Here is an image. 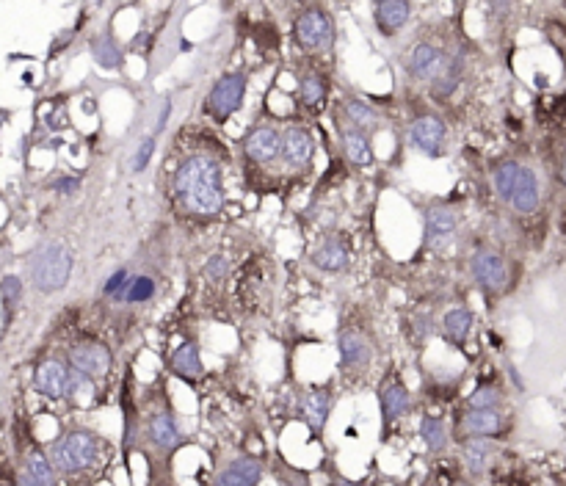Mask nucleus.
I'll use <instances>...</instances> for the list:
<instances>
[{"label":"nucleus","instance_id":"nucleus-31","mask_svg":"<svg viewBox=\"0 0 566 486\" xmlns=\"http://www.w3.org/2000/svg\"><path fill=\"white\" fill-rule=\"evenodd\" d=\"M92 53L94 61H97L100 67H105V70H122V64H125V56H122V50H119V45L114 42V36H100L92 45Z\"/></svg>","mask_w":566,"mask_h":486},{"label":"nucleus","instance_id":"nucleus-27","mask_svg":"<svg viewBox=\"0 0 566 486\" xmlns=\"http://www.w3.org/2000/svg\"><path fill=\"white\" fill-rule=\"evenodd\" d=\"M340 147H343V155L351 166H359L365 169L373 163V147H370V139L365 133H359L354 128H343L340 130Z\"/></svg>","mask_w":566,"mask_h":486},{"label":"nucleus","instance_id":"nucleus-4","mask_svg":"<svg viewBox=\"0 0 566 486\" xmlns=\"http://www.w3.org/2000/svg\"><path fill=\"white\" fill-rule=\"evenodd\" d=\"M293 39L301 50H329L337 39V23L332 14L321 6H310L296 17L293 23Z\"/></svg>","mask_w":566,"mask_h":486},{"label":"nucleus","instance_id":"nucleus-33","mask_svg":"<svg viewBox=\"0 0 566 486\" xmlns=\"http://www.w3.org/2000/svg\"><path fill=\"white\" fill-rule=\"evenodd\" d=\"M25 473H31L42 486H56V467L45 453L34 451L25 459Z\"/></svg>","mask_w":566,"mask_h":486},{"label":"nucleus","instance_id":"nucleus-26","mask_svg":"<svg viewBox=\"0 0 566 486\" xmlns=\"http://www.w3.org/2000/svg\"><path fill=\"white\" fill-rule=\"evenodd\" d=\"M539 199H542V191H539V177L533 169H522L520 183H517V191H514V199H511V208L522 213V216H531L539 210Z\"/></svg>","mask_w":566,"mask_h":486},{"label":"nucleus","instance_id":"nucleus-12","mask_svg":"<svg viewBox=\"0 0 566 486\" xmlns=\"http://www.w3.org/2000/svg\"><path fill=\"white\" fill-rule=\"evenodd\" d=\"M379 406H382L384 431L398 426V423L409 415V409H412V395H409V387H406L404 379H401L398 373H390V379L382 384V390H379Z\"/></svg>","mask_w":566,"mask_h":486},{"label":"nucleus","instance_id":"nucleus-15","mask_svg":"<svg viewBox=\"0 0 566 486\" xmlns=\"http://www.w3.org/2000/svg\"><path fill=\"white\" fill-rule=\"evenodd\" d=\"M279 158L288 169H307L315 158V139L307 128L293 125V128L282 130V147H279Z\"/></svg>","mask_w":566,"mask_h":486},{"label":"nucleus","instance_id":"nucleus-38","mask_svg":"<svg viewBox=\"0 0 566 486\" xmlns=\"http://www.w3.org/2000/svg\"><path fill=\"white\" fill-rule=\"evenodd\" d=\"M155 147H158L155 136H147V139L141 141L139 152H136V158H133V169H136V172H144V169L150 166L152 155H155Z\"/></svg>","mask_w":566,"mask_h":486},{"label":"nucleus","instance_id":"nucleus-23","mask_svg":"<svg viewBox=\"0 0 566 486\" xmlns=\"http://www.w3.org/2000/svg\"><path fill=\"white\" fill-rule=\"evenodd\" d=\"M343 119H346L348 128L359 130V133H365V136H376L379 130H382V114L373 108V105H368L365 100H346V105H343Z\"/></svg>","mask_w":566,"mask_h":486},{"label":"nucleus","instance_id":"nucleus-37","mask_svg":"<svg viewBox=\"0 0 566 486\" xmlns=\"http://www.w3.org/2000/svg\"><path fill=\"white\" fill-rule=\"evenodd\" d=\"M205 277H208L210 285H224L227 277H230V260L224 255H213L205 266Z\"/></svg>","mask_w":566,"mask_h":486},{"label":"nucleus","instance_id":"nucleus-9","mask_svg":"<svg viewBox=\"0 0 566 486\" xmlns=\"http://www.w3.org/2000/svg\"><path fill=\"white\" fill-rule=\"evenodd\" d=\"M448 61H451V53H445L442 47L431 45V42H420V45L409 50L406 72H409L412 81L434 86L439 81V75L448 67Z\"/></svg>","mask_w":566,"mask_h":486},{"label":"nucleus","instance_id":"nucleus-3","mask_svg":"<svg viewBox=\"0 0 566 486\" xmlns=\"http://www.w3.org/2000/svg\"><path fill=\"white\" fill-rule=\"evenodd\" d=\"M72 274V252L64 243H42L31 255V277L42 293H56Z\"/></svg>","mask_w":566,"mask_h":486},{"label":"nucleus","instance_id":"nucleus-1","mask_svg":"<svg viewBox=\"0 0 566 486\" xmlns=\"http://www.w3.org/2000/svg\"><path fill=\"white\" fill-rule=\"evenodd\" d=\"M174 197L199 216H213L224 205V169L210 155H188L172 177Z\"/></svg>","mask_w":566,"mask_h":486},{"label":"nucleus","instance_id":"nucleus-21","mask_svg":"<svg viewBox=\"0 0 566 486\" xmlns=\"http://www.w3.org/2000/svg\"><path fill=\"white\" fill-rule=\"evenodd\" d=\"M169 371H172L177 379H183V382L188 384L199 382V379L205 376V362H202V354H199V346L194 340L180 343V346L169 354Z\"/></svg>","mask_w":566,"mask_h":486},{"label":"nucleus","instance_id":"nucleus-11","mask_svg":"<svg viewBox=\"0 0 566 486\" xmlns=\"http://www.w3.org/2000/svg\"><path fill=\"white\" fill-rule=\"evenodd\" d=\"M409 141L426 158H442L448 152V125L434 114L417 116L409 125Z\"/></svg>","mask_w":566,"mask_h":486},{"label":"nucleus","instance_id":"nucleus-35","mask_svg":"<svg viewBox=\"0 0 566 486\" xmlns=\"http://www.w3.org/2000/svg\"><path fill=\"white\" fill-rule=\"evenodd\" d=\"M130 282H133V277H130L128 268H119V271H114L111 277L105 279L103 293H105V296H111V299H116V301H125Z\"/></svg>","mask_w":566,"mask_h":486},{"label":"nucleus","instance_id":"nucleus-30","mask_svg":"<svg viewBox=\"0 0 566 486\" xmlns=\"http://www.w3.org/2000/svg\"><path fill=\"white\" fill-rule=\"evenodd\" d=\"M462 72H464V61L459 53H451V61H448V67L445 72L439 75V81L431 86V94H434V100H448L453 97V92L459 89V83H462Z\"/></svg>","mask_w":566,"mask_h":486},{"label":"nucleus","instance_id":"nucleus-2","mask_svg":"<svg viewBox=\"0 0 566 486\" xmlns=\"http://www.w3.org/2000/svg\"><path fill=\"white\" fill-rule=\"evenodd\" d=\"M100 456H103V440L94 431L72 429L53 442L50 462H53L58 473L81 475L94 470L97 462H100Z\"/></svg>","mask_w":566,"mask_h":486},{"label":"nucleus","instance_id":"nucleus-39","mask_svg":"<svg viewBox=\"0 0 566 486\" xmlns=\"http://www.w3.org/2000/svg\"><path fill=\"white\" fill-rule=\"evenodd\" d=\"M3 296H6V301L12 304V301L20 296V279H17V277L3 279Z\"/></svg>","mask_w":566,"mask_h":486},{"label":"nucleus","instance_id":"nucleus-8","mask_svg":"<svg viewBox=\"0 0 566 486\" xmlns=\"http://www.w3.org/2000/svg\"><path fill=\"white\" fill-rule=\"evenodd\" d=\"M335 409V390L329 384H315V387H307L304 395L299 398V420L307 426V429L321 437L326 429V420Z\"/></svg>","mask_w":566,"mask_h":486},{"label":"nucleus","instance_id":"nucleus-40","mask_svg":"<svg viewBox=\"0 0 566 486\" xmlns=\"http://www.w3.org/2000/svg\"><path fill=\"white\" fill-rule=\"evenodd\" d=\"M329 486H370V481H365V478H346V475L340 473H332V478H329Z\"/></svg>","mask_w":566,"mask_h":486},{"label":"nucleus","instance_id":"nucleus-5","mask_svg":"<svg viewBox=\"0 0 566 486\" xmlns=\"http://www.w3.org/2000/svg\"><path fill=\"white\" fill-rule=\"evenodd\" d=\"M246 86H249L246 72H227V75H221L219 81L213 83L208 97H205V114L213 116L219 125L227 122L230 116L241 111L243 100H246Z\"/></svg>","mask_w":566,"mask_h":486},{"label":"nucleus","instance_id":"nucleus-42","mask_svg":"<svg viewBox=\"0 0 566 486\" xmlns=\"http://www.w3.org/2000/svg\"><path fill=\"white\" fill-rule=\"evenodd\" d=\"M169 111H172V100H166V103H163L161 119H158V130H163V125H166V119H169Z\"/></svg>","mask_w":566,"mask_h":486},{"label":"nucleus","instance_id":"nucleus-13","mask_svg":"<svg viewBox=\"0 0 566 486\" xmlns=\"http://www.w3.org/2000/svg\"><path fill=\"white\" fill-rule=\"evenodd\" d=\"M70 365L75 373L97 382V379H105L108 371H111V351L103 343H97V340L78 343L70 351Z\"/></svg>","mask_w":566,"mask_h":486},{"label":"nucleus","instance_id":"nucleus-25","mask_svg":"<svg viewBox=\"0 0 566 486\" xmlns=\"http://www.w3.org/2000/svg\"><path fill=\"white\" fill-rule=\"evenodd\" d=\"M462 448V464L467 473L484 475L495 464L497 448L492 440H464L459 442Z\"/></svg>","mask_w":566,"mask_h":486},{"label":"nucleus","instance_id":"nucleus-32","mask_svg":"<svg viewBox=\"0 0 566 486\" xmlns=\"http://www.w3.org/2000/svg\"><path fill=\"white\" fill-rule=\"evenodd\" d=\"M326 92H329V81H326V75H321V72H310L307 78H301L299 83L301 105H307V108L321 105L324 103Z\"/></svg>","mask_w":566,"mask_h":486},{"label":"nucleus","instance_id":"nucleus-29","mask_svg":"<svg viewBox=\"0 0 566 486\" xmlns=\"http://www.w3.org/2000/svg\"><path fill=\"white\" fill-rule=\"evenodd\" d=\"M522 163L517 161H500L495 166V172H492V186H495V194L497 199H503V202H509L514 199V191H517V183H520L522 177Z\"/></svg>","mask_w":566,"mask_h":486},{"label":"nucleus","instance_id":"nucleus-16","mask_svg":"<svg viewBox=\"0 0 566 486\" xmlns=\"http://www.w3.org/2000/svg\"><path fill=\"white\" fill-rule=\"evenodd\" d=\"M72 382H75V371H70L64 362H58V359H47L42 362L39 368H36V376H34V387L39 393L45 395V398H70L72 393Z\"/></svg>","mask_w":566,"mask_h":486},{"label":"nucleus","instance_id":"nucleus-44","mask_svg":"<svg viewBox=\"0 0 566 486\" xmlns=\"http://www.w3.org/2000/svg\"><path fill=\"white\" fill-rule=\"evenodd\" d=\"M558 180H561V186L566 188V150H564V158H561V166H558Z\"/></svg>","mask_w":566,"mask_h":486},{"label":"nucleus","instance_id":"nucleus-17","mask_svg":"<svg viewBox=\"0 0 566 486\" xmlns=\"http://www.w3.org/2000/svg\"><path fill=\"white\" fill-rule=\"evenodd\" d=\"M337 348H340V368L346 373L365 371L373 359V346L365 332L359 329H343L337 337Z\"/></svg>","mask_w":566,"mask_h":486},{"label":"nucleus","instance_id":"nucleus-43","mask_svg":"<svg viewBox=\"0 0 566 486\" xmlns=\"http://www.w3.org/2000/svg\"><path fill=\"white\" fill-rule=\"evenodd\" d=\"M20 486H42V484H39V481H36L34 475H31V473H25V470H23V473H20Z\"/></svg>","mask_w":566,"mask_h":486},{"label":"nucleus","instance_id":"nucleus-19","mask_svg":"<svg viewBox=\"0 0 566 486\" xmlns=\"http://www.w3.org/2000/svg\"><path fill=\"white\" fill-rule=\"evenodd\" d=\"M459 230V213L448 205H434L426 213V243L434 249H442L453 241Z\"/></svg>","mask_w":566,"mask_h":486},{"label":"nucleus","instance_id":"nucleus-34","mask_svg":"<svg viewBox=\"0 0 566 486\" xmlns=\"http://www.w3.org/2000/svg\"><path fill=\"white\" fill-rule=\"evenodd\" d=\"M500 404H503V395H500V390L492 387V384L475 387L473 395L467 398V406H470V409H500Z\"/></svg>","mask_w":566,"mask_h":486},{"label":"nucleus","instance_id":"nucleus-28","mask_svg":"<svg viewBox=\"0 0 566 486\" xmlns=\"http://www.w3.org/2000/svg\"><path fill=\"white\" fill-rule=\"evenodd\" d=\"M473 310L470 307H453L442 318V335L451 340L453 346L462 348L467 343V337L473 332Z\"/></svg>","mask_w":566,"mask_h":486},{"label":"nucleus","instance_id":"nucleus-7","mask_svg":"<svg viewBox=\"0 0 566 486\" xmlns=\"http://www.w3.org/2000/svg\"><path fill=\"white\" fill-rule=\"evenodd\" d=\"M144 434L150 440L152 451L161 453V456H172L174 451H180L185 445V434L177 423V417L169 406H163L158 412H152L147 417V426H144Z\"/></svg>","mask_w":566,"mask_h":486},{"label":"nucleus","instance_id":"nucleus-6","mask_svg":"<svg viewBox=\"0 0 566 486\" xmlns=\"http://www.w3.org/2000/svg\"><path fill=\"white\" fill-rule=\"evenodd\" d=\"M506 431V415L500 409H464L453 423V440H495Z\"/></svg>","mask_w":566,"mask_h":486},{"label":"nucleus","instance_id":"nucleus-20","mask_svg":"<svg viewBox=\"0 0 566 486\" xmlns=\"http://www.w3.org/2000/svg\"><path fill=\"white\" fill-rule=\"evenodd\" d=\"M409 17H412V6H409L406 0H379V3L373 6L376 28H379V34L387 36V39L401 34L406 23H409Z\"/></svg>","mask_w":566,"mask_h":486},{"label":"nucleus","instance_id":"nucleus-18","mask_svg":"<svg viewBox=\"0 0 566 486\" xmlns=\"http://www.w3.org/2000/svg\"><path fill=\"white\" fill-rule=\"evenodd\" d=\"M263 473H266L263 459H260V456H252V453H243V456L232 459V462L216 475L213 486H260Z\"/></svg>","mask_w":566,"mask_h":486},{"label":"nucleus","instance_id":"nucleus-41","mask_svg":"<svg viewBox=\"0 0 566 486\" xmlns=\"http://www.w3.org/2000/svg\"><path fill=\"white\" fill-rule=\"evenodd\" d=\"M56 188L58 191H75V188H78V180H75V177H64V180H58Z\"/></svg>","mask_w":566,"mask_h":486},{"label":"nucleus","instance_id":"nucleus-36","mask_svg":"<svg viewBox=\"0 0 566 486\" xmlns=\"http://www.w3.org/2000/svg\"><path fill=\"white\" fill-rule=\"evenodd\" d=\"M152 296H155V282H152L150 277H133L125 301H130V304H144V301H150Z\"/></svg>","mask_w":566,"mask_h":486},{"label":"nucleus","instance_id":"nucleus-22","mask_svg":"<svg viewBox=\"0 0 566 486\" xmlns=\"http://www.w3.org/2000/svg\"><path fill=\"white\" fill-rule=\"evenodd\" d=\"M351 260V252H348V243L340 241V238H326L321 241L315 249H312L310 263L318 271H326V274H337L343 271Z\"/></svg>","mask_w":566,"mask_h":486},{"label":"nucleus","instance_id":"nucleus-24","mask_svg":"<svg viewBox=\"0 0 566 486\" xmlns=\"http://www.w3.org/2000/svg\"><path fill=\"white\" fill-rule=\"evenodd\" d=\"M420 440L426 445L428 453L434 456H442V453L451 448L453 440V429L448 426V420L442 415H426L420 420Z\"/></svg>","mask_w":566,"mask_h":486},{"label":"nucleus","instance_id":"nucleus-14","mask_svg":"<svg viewBox=\"0 0 566 486\" xmlns=\"http://www.w3.org/2000/svg\"><path fill=\"white\" fill-rule=\"evenodd\" d=\"M279 147H282V130H277L274 125H255L243 139L246 161L257 163V166H268L277 161Z\"/></svg>","mask_w":566,"mask_h":486},{"label":"nucleus","instance_id":"nucleus-10","mask_svg":"<svg viewBox=\"0 0 566 486\" xmlns=\"http://www.w3.org/2000/svg\"><path fill=\"white\" fill-rule=\"evenodd\" d=\"M470 274H473L478 288L497 293V290H506V285H509L511 266L509 260L495 249H478L470 260Z\"/></svg>","mask_w":566,"mask_h":486}]
</instances>
